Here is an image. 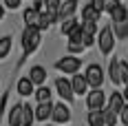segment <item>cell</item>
I'll use <instances>...</instances> for the list:
<instances>
[{
	"instance_id": "6da1fadb",
	"label": "cell",
	"mask_w": 128,
	"mask_h": 126,
	"mask_svg": "<svg viewBox=\"0 0 128 126\" xmlns=\"http://www.w3.org/2000/svg\"><path fill=\"white\" fill-rule=\"evenodd\" d=\"M95 44L100 47V53H102L104 58H108L110 53H113V49H115L117 40L115 36H113V29H110V25H106L100 29V33L95 36Z\"/></svg>"
},
{
	"instance_id": "7a4b0ae2",
	"label": "cell",
	"mask_w": 128,
	"mask_h": 126,
	"mask_svg": "<svg viewBox=\"0 0 128 126\" xmlns=\"http://www.w3.org/2000/svg\"><path fill=\"white\" fill-rule=\"evenodd\" d=\"M40 42H42V31L38 27H24V31H22V53L31 55L40 47Z\"/></svg>"
},
{
	"instance_id": "3957f363",
	"label": "cell",
	"mask_w": 128,
	"mask_h": 126,
	"mask_svg": "<svg viewBox=\"0 0 128 126\" xmlns=\"http://www.w3.org/2000/svg\"><path fill=\"white\" fill-rule=\"evenodd\" d=\"M55 69L60 73H64V75H75V73H80V69H82V60L77 55H64V58H60L55 62Z\"/></svg>"
},
{
	"instance_id": "277c9868",
	"label": "cell",
	"mask_w": 128,
	"mask_h": 126,
	"mask_svg": "<svg viewBox=\"0 0 128 126\" xmlns=\"http://www.w3.org/2000/svg\"><path fill=\"white\" fill-rule=\"evenodd\" d=\"M84 77H86V82H88V88H102V84H104V69H102V64L90 62L88 66H86V71H84Z\"/></svg>"
},
{
	"instance_id": "5b68a950",
	"label": "cell",
	"mask_w": 128,
	"mask_h": 126,
	"mask_svg": "<svg viewBox=\"0 0 128 126\" xmlns=\"http://www.w3.org/2000/svg\"><path fill=\"white\" fill-rule=\"evenodd\" d=\"M106 100H108V95L104 93L102 88H90L86 93V106H88V111H104L106 108Z\"/></svg>"
},
{
	"instance_id": "8992f818",
	"label": "cell",
	"mask_w": 128,
	"mask_h": 126,
	"mask_svg": "<svg viewBox=\"0 0 128 126\" xmlns=\"http://www.w3.org/2000/svg\"><path fill=\"white\" fill-rule=\"evenodd\" d=\"M51 119H53L55 126L71 122V108H68L64 102H55V104H53V111H51Z\"/></svg>"
},
{
	"instance_id": "52a82bcc",
	"label": "cell",
	"mask_w": 128,
	"mask_h": 126,
	"mask_svg": "<svg viewBox=\"0 0 128 126\" xmlns=\"http://www.w3.org/2000/svg\"><path fill=\"white\" fill-rule=\"evenodd\" d=\"M77 9H80L77 0H62L60 2V9H58V22H62L66 18H75Z\"/></svg>"
},
{
	"instance_id": "ba28073f",
	"label": "cell",
	"mask_w": 128,
	"mask_h": 126,
	"mask_svg": "<svg viewBox=\"0 0 128 126\" xmlns=\"http://www.w3.org/2000/svg\"><path fill=\"white\" fill-rule=\"evenodd\" d=\"M55 91H58V95H60L64 102H73L75 100L73 88H71V80H66V77H58V80H55Z\"/></svg>"
},
{
	"instance_id": "9c48e42d",
	"label": "cell",
	"mask_w": 128,
	"mask_h": 126,
	"mask_svg": "<svg viewBox=\"0 0 128 126\" xmlns=\"http://www.w3.org/2000/svg\"><path fill=\"white\" fill-rule=\"evenodd\" d=\"M71 88H73V95H86L88 93V82H86L84 73L71 75Z\"/></svg>"
},
{
	"instance_id": "30bf717a",
	"label": "cell",
	"mask_w": 128,
	"mask_h": 126,
	"mask_svg": "<svg viewBox=\"0 0 128 126\" xmlns=\"http://www.w3.org/2000/svg\"><path fill=\"white\" fill-rule=\"evenodd\" d=\"M124 104H126L124 95H122L119 91H113V93L108 95V100H106V108H108V111H113L115 115H119V111L124 108Z\"/></svg>"
},
{
	"instance_id": "8fae6325",
	"label": "cell",
	"mask_w": 128,
	"mask_h": 126,
	"mask_svg": "<svg viewBox=\"0 0 128 126\" xmlns=\"http://www.w3.org/2000/svg\"><path fill=\"white\" fill-rule=\"evenodd\" d=\"M26 77L33 82V86H42V84H46V69L40 66V64H36V66L29 69V75Z\"/></svg>"
},
{
	"instance_id": "7c38bea8",
	"label": "cell",
	"mask_w": 128,
	"mask_h": 126,
	"mask_svg": "<svg viewBox=\"0 0 128 126\" xmlns=\"http://www.w3.org/2000/svg\"><path fill=\"white\" fill-rule=\"evenodd\" d=\"M51 111H53V102H44V104H38V106L33 108L36 122H46V119H51Z\"/></svg>"
},
{
	"instance_id": "4fadbf2b",
	"label": "cell",
	"mask_w": 128,
	"mask_h": 126,
	"mask_svg": "<svg viewBox=\"0 0 128 126\" xmlns=\"http://www.w3.org/2000/svg\"><path fill=\"white\" fill-rule=\"evenodd\" d=\"M110 25H119V22H128V7L126 5H122V2H117L115 9L110 11Z\"/></svg>"
},
{
	"instance_id": "5bb4252c",
	"label": "cell",
	"mask_w": 128,
	"mask_h": 126,
	"mask_svg": "<svg viewBox=\"0 0 128 126\" xmlns=\"http://www.w3.org/2000/svg\"><path fill=\"white\" fill-rule=\"evenodd\" d=\"M53 22H58V13H51V11H40V16H38V29L40 31H46L49 27L53 25Z\"/></svg>"
},
{
	"instance_id": "9a60e30c",
	"label": "cell",
	"mask_w": 128,
	"mask_h": 126,
	"mask_svg": "<svg viewBox=\"0 0 128 126\" xmlns=\"http://www.w3.org/2000/svg\"><path fill=\"white\" fill-rule=\"evenodd\" d=\"M16 91H18L22 97H31V95H33V91H36V86H33V82H31L29 77H20V80H18V84H16Z\"/></svg>"
},
{
	"instance_id": "2e32d148",
	"label": "cell",
	"mask_w": 128,
	"mask_h": 126,
	"mask_svg": "<svg viewBox=\"0 0 128 126\" xmlns=\"http://www.w3.org/2000/svg\"><path fill=\"white\" fill-rule=\"evenodd\" d=\"M7 124L9 126H22V104H13L9 117H7Z\"/></svg>"
},
{
	"instance_id": "e0dca14e",
	"label": "cell",
	"mask_w": 128,
	"mask_h": 126,
	"mask_svg": "<svg viewBox=\"0 0 128 126\" xmlns=\"http://www.w3.org/2000/svg\"><path fill=\"white\" fill-rule=\"evenodd\" d=\"M80 11H82V22H100V16H102V13L95 11L88 2H86V5H84Z\"/></svg>"
},
{
	"instance_id": "ac0fdd59",
	"label": "cell",
	"mask_w": 128,
	"mask_h": 126,
	"mask_svg": "<svg viewBox=\"0 0 128 126\" xmlns=\"http://www.w3.org/2000/svg\"><path fill=\"white\" fill-rule=\"evenodd\" d=\"M33 97H36V102H38V104L51 102V88L46 86V84H42V86H38L36 91H33Z\"/></svg>"
},
{
	"instance_id": "d6986e66",
	"label": "cell",
	"mask_w": 128,
	"mask_h": 126,
	"mask_svg": "<svg viewBox=\"0 0 128 126\" xmlns=\"http://www.w3.org/2000/svg\"><path fill=\"white\" fill-rule=\"evenodd\" d=\"M38 16H40V11H36L33 7H26L22 11V20H24L26 27H36L38 25Z\"/></svg>"
},
{
	"instance_id": "ffe728a7",
	"label": "cell",
	"mask_w": 128,
	"mask_h": 126,
	"mask_svg": "<svg viewBox=\"0 0 128 126\" xmlns=\"http://www.w3.org/2000/svg\"><path fill=\"white\" fill-rule=\"evenodd\" d=\"M110 29H113V36H115V40H128V22H119V25H110Z\"/></svg>"
},
{
	"instance_id": "44dd1931",
	"label": "cell",
	"mask_w": 128,
	"mask_h": 126,
	"mask_svg": "<svg viewBox=\"0 0 128 126\" xmlns=\"http://www.w3.org/2000/svg\"><path fill=\"white\" fill-rule=\"evenodd\" d=\"M36 122V115H33V106L22 104V126H33Z\"/></svg>"
},
{
	"instance_id": "7402d4cb",
	"label": "cell",
	"mask_w": 128,
	"mask_h": 126,
	"mask_svg": "<svg viewBox=\"0 0 128 126\" xmlns=\"http://www.w3.org/2000/svg\"><path fill=\"white\" fill-rule=\"evenodd\" d=\"M108 77H110V82L119 86V60H110V66H108Z\"/></svg>"
},
{
	"instance_id": "603a6c76",
	"label": "cell",
	"mask_w": 128,
	"mask_h": 126,
	"mask_svg": "<svg viewBox=\"0 0 128 126\" xmlns=\"http://www.w3.org/2000/svg\"><path fill=\"white\" fill-rule=\"evenodd\" d=\"M60 25H62V27H60V33H62V36H68V33L80 25V20H77V18H66V20L60 22Z\"/></svg>"
},
{
	"instance_id": "cb8c5ba5",
	"label": "cell",
	"mask_w": 128,
	"mask_h": 126,
	"mask_svg": "<svg viewBox=\"0 0 128 126\" xmlns=\"http://www.w3.org/2000/svg\"><path fill=\"white\" fill-rule=\"evenodd\" d=\"M86 124L88 126H104L102 111H88V115H86Z\"/></svg>"
},
{
	"instance_id": "d4e9b609",
	"label": "cell",
	"mask_w": 128,
	"mask_h": 126,
	"mask_svg": "<svg viewBox=\"0 0 128 126\" xmlns=\"http://www.w3.org/2000/svg\"><path fill=\"white\" fill-rule=\"evenodd\" d=\"M9 53H11V36H4L0 38V60H4Z\"/></svg>"
},
{
	"instance_id": "484cf974",
	"label": "cell",
	"mask_w": 128,
	"mask_h": 126,
	"mask_svg": "<svg viewBox=\"0 0 128 126\" xmlns=\"http://www.w3.org/2000/svg\"><path fill=\"white\" fill-rule=\"evenodd\" d=\"M126 84H128V62L119 60V86H126Z\"/></svg>"
},
{
	"instance_id": "4316f807",
	"label": "cell",
	"mask_w": 128,
	"mask_h": 126,
	"mask_svg": "<svg viewBox=\"0 0 128 126\" xmlns=\"http://www.w3.org/2000/svg\"><path fill=\"white\" fill-rule=\"evenodd\" d=\"M102 119H104V126H117V115L108 108L102 111Z\"/></svg>"
},
{
	"instance_id": "83f0119b",
	"label": "cell",
	"mask_w": 128,
	"mask_h": 126,
	"mask_svg": "<svg viewBox=\"0 0 128 126\" xmlns=\"http://www.w3.org/2000/svg\"><path fill=\"white\" fill-rule=\"evenodd\" d=\"M80 27H82V31H84V33H88V36H97V33H100L97 22H80Z\"/></svg>"
},
{
	"instance_id": "f1b7e54d",
	"label": "cell",
	"mask_w": 128,
	"mask_h": 126,
	"mask_svg": "<svg viewBox=\"0 0 128 126\" xmlns=\"http://www.w3.org/2000/svg\"><path fill=\"white\" fill-rule=\"evenodd\" d=\"M60 2H62V0H42V5H44V11L58 13V9H60Z\"/></svg>"
},
{
	"instance_id": "f546056e",
	"label": "cell",
	"mask_w": 128,
	"mask_h": 126,
	"mask_svg": "<svg viewBox=\"0 0 128 126\" xmlns=\"http://www.w3.org/2000/svg\"><path fill=\"white\" fill-rule=\"evenodd\" d=\"M66 38H68V42H80V40H82V27L77 25L75 29H73V31L66 36ZM80 44H82V42H80Z\"/></svg>"
},
{
	"instance_id": "4dcf8cb0",
	"label": "cell",
	"mask_w": 128,
	"mask_h": 126,
	"mask_svg": "<svg viewBox=\"0 0 128 126\" xmlns=\"http://www.w3.org/2000/svg\"><path fill=\"white\" fill-rule=\"evenodd\" d=\"M66 49H68L71 55H80V53L84 51V47H82L80 42H68V44H66Z\"/></svg>"
},
{
	"instance_id": "1f68e13d",
	"label": "cell",
	"mask_w": 128,
	"mask_h": 126,
	"mask_svg": "<svg viewBox=\"0 0 128 126\" xmlns=\"http://www.w3.org/2000/svg\"><path fill=\"white\" fill-rule=\"evenodd\" d=\"M80 42H82V47H84V49H88V47L95 44V36H88V33H84V31H82V40H80Z\"/></svg>"
},
{
	"instance_id": "d6a6232c",
	"label": "cell",
	"mask_w": 128,
	"mask_h": 126,
	"mask_svg": "<svg viewBox=\"0 0 128 126\" xmlns=\"http://www.w3.org/2000/svg\"><path fill=\"white\" fill-rule=\"evenodd\" d=\"M88 5L95 9V11L104 13V5H106V0H88Z\"/></svg>"
},
{
	"instance_id": "836d02e7",
	"label": "cell",
	"mask_w": 128,
	"mask_h": 126,
	"mask_svg": "<svg viewBox=\"0 0 128 126\" xmlns=\"http://www.w3.org/2000/svg\"><path fill=\"white\" fill-rule=\"evenodd\" d=\"M117 117H119V122H122L124 126H128V104H124V108L119 111V115H117Z\"/></svg>"
},
{
	"instance_id": "e575fe53",
	"label": "cell",
	"mask_w": 128,
	"mask_h": 126,
	"mask_svg": "<svg viewBox=\"0 0 128 126\" xmlns=\"http://www.w3.org/2000/svg\"><path fill=\"white\" fill-rule=\"evenodd\" d=\"M20 2H22V0H4L2 7H4V9H20Z\"/></svg>"
},
{
	"instance_id": "d590c367",
	"label": "cell",
	"mask_w": 128,
	"mask_h": 126,
	"mask_svg": "<svg viewBox=\"0 0 128 126\" xmlns=\"http://www.w3.org/2000/svg\"><path fill=\"white\" fill-rule=\"evenodd\" d=\"M122 95H124V100H126V104H128V84L124 86V91H122Z\"/></svg>"
},
{
	"instance_id": "8d00e7d4",
	"label": "cell",
	"mask_w": 128,
	"mask_h": 126,
	"mask_svg": "<svg viewBox=\"0 0 128 126\" xmlns=\"http://www.w3.org/2000/svg\"><path fill=\"white\" fill-rule=\"evenodd\" d=\"M2 18H4V7L0 5V20H2Z\"/></svg>"
},
{
	"instance_id": "74e56055",
	"label": "cell",
	"mask_w": 128,
	"mask_h": 126,
	"mask_svg": "<svg viewBox=\"0 0 128 126\" xmlns=\"http://www.w3.org/2000/svg\"><path fill=\"white\" fill-rule=\"evenodd\" d=\"M49 126H55V124H49Z\"/></svg>"
},
{
	"instance_id": "f35d334b",
	"label": "cell",
	"mask_w": 128,
	"mask_h": 126,
	"mask_svg": "<svg viewBox=\"0 0 128 126\" xmlns=\"http://www.w3.org/2000/svg\"><path fill=\"white\" fill-rule=\"evenodd\" d=\"M117 2H122V0H117Z\"/></svg>"
}]
</instances>
